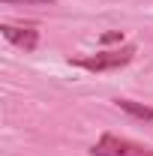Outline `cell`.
Returning a JSON list of instances; mask_svg holds the SVG:
<instances>
[{
    "label": "cell",
    "instance_id": "6da1fadb",
    "mask_svg": "<svg viewBox=\"0 0 153 156\" xmlns=\"http://www.w3.org/2000/svg\"><path fill=\"white\" fill-rule=\"evenodd\" d=\"M90 156H153V147L105 132V135L90 147Z\"/></svg>",
    "mask_w": 153,
    "mask_h": 156
},
{
    "label": "cell",
    "instance_id": "7a4b0ae2",
    "mask_svg": "<svg viewBox=\"0 0 153 156\" xmlns=\"http://www.w3.org/2000/svg\"><path fill=\"white\" fill-rule=\"evenodd\" d=\"M132 57H135V48L132 45H123L117 51H99V54H90V57H75L72 63L81 66V69H87V72H108V69L126 66Z\"/></svg>",
    "mask_w": 153,
    "mask_h": 156
},
{
    "label": "cell",
    "instance_id": "3957f363",
    "mask_svg": "<svg viewBox=\"0 0 153 156\" xmlns=\"http://www.w3.org/2000/svg\"><path fill=\"white\" fill-rule=\"evenodd\" d=\"M0 33H3V39H6V42L18 45V48H24V51H33V48L39 45V30L33 27V24H24V27L3 24V27H0Z\"/></svg>",
    "mask_w": 153,
    "mask_h": 156
},
{
    "label": "cell",
    "instance_id": "277c9868",
    "mask_svg": "<svg viewBox=\"0 0 153 156\" xmlns=\"http://www.w3.org/2000/svg\"><path fill=\"white\" fill-rule=\"evenodd\" d=\"M114 102H117V108L126 111L129 117L141 120V123H153V108L150 105H141V102H132V99H114Z\"/></svg>",
    "mask_w": 153,
    "mask_h": 156
},
{
    "label": "cell",
    "instance_id": "5b68a950",
    "mask_svg": "<svg viewBox=\"0 0 153 156\" xmlns=\"http://www.w3.org/2000/svg\"><path fill=\"white\" fill-rule=\"evenodd\" d=\"M117 39H123V33L111 30V33H105V36H102V42H117Z\"/></svg>",
    "mask_w": 153,
    "mask_h": 156
},
{
    "label": "cell",
    "instance_id": "8992f818",
    "mask_svg": "<svg viewBox=\"0 0 153 156\" xmlns=\"http://www.w3.org/2000/svg\"><path fill=\"white\" fill-rule=\"evenodd\" d=\"M3 3H42V6H48L51 0H3Z\"/></svg>",
    "mask_w": 153,
    "mask_h": 156
}]
</instances>
